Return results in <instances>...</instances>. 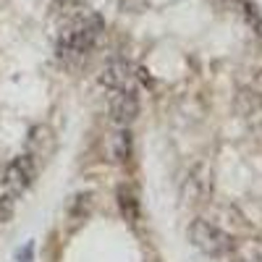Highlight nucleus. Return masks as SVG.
Listing matches in <instances>:
<instances>
[{"label":"nucleus","mask_w":262,"mask_h":262,"mask_svg":"<svg viewBox=\"0 0 262 262\" xmlns=\"http://www.w3.org/2000/svg\"><path fill=\"white\" fill-rule=\"evenodd\" d=\"M102 21L97 16H86L79 18L76 24H71L58 39V55L60 58H84L95 48V42L100 37Z\"/></svg>","instance_id":"1"},{"label":"nucleus","mask_w":262,"mask_h":262,"mask_svg":"<svg viewBox=\"0 0 262 262\" xmlns=\"http://www.w3.org/2000/svg\"><path fill=\"white\" fill-rule=\"evenodd\" d=\"M189 242L194 249H200L207 257H226L233 249V236L221 228L215 221H207V217H196L189 226Z\"/></svg>","instance_id":"2"},{"label":"nucleus","mask_w":262,"mask_h":262,"mask_svg":"<svg viewBox=\"0 0 262 262\" xmlns=\"http://www.w3.org/2000/svg\"><path fill=\"white\" fill-rule=\"evenodd\" d=\"M37 179V158L32 155V152H27V155H18L13 158L6 170H3V176H0V184H3L6 194L11 196H21Z\"/></svg>","instance_id":"3"},{"label":"nucleus","mask_w":262,"mask_h":262,"mask_svg":"<svg viewBox=\"0 0 262 262\" xmlns=\"http://www.w3.org/2000/svg\"><path fill=\"white\" fill-rule=\"evenodd\" d=\"M139 116V95L134 86L116 90L111 97V118L116 126H131Z\"/></svg>","instance_id":"4"},{"label":"nucleus","mask_w":262,"mask_h":262,"mask_svg":"<svg viewBox=\"0 0 262 262\" xmlns=\"http://www.w3.org/2000/svg\"><path fill=\"white\" fill-rule=\"evenodd\" d=\"M210 191H212V173L207 170V165H196L186 176V181L181 184V200L196 205V202H202Z\"/></svg>","instance_id":"5"},{"label":"nucleus","mask_w":262,"mask_h":262,"mask_svg":"<svg viewBox=\"0 0 262 262\" xmlns=\"http://www.w3.org/2000/svg\"><path fill=\"white\" fill-rule=\"evenodd\" d=\"M131 66H128V60H123V58H113L111 63L102 69V74H100V81L107 86V90H126V86H131Z\"/></svg>","instance_id":"6"},{"label":"nucleus","mask_w":262,"mask_h":262,"mask_svg":"<svg viewBox=\"0 0 262 262\" xmlns=\"http://www.w3.org/2000/svg\"><path fill=\"white\" fill-rule=\"evenodd\" d=\"M116 202H118V212H121V217H123V221H126L131 228H137L139 217H142V207H139V196H137V191L131 189V186H126V184H121L118 191H116Z\"/></svg>","instance_id":"7"},{"label":"nucleus","mask_w":262,"mask_h":262,"mask_svg":"<svg viewBox=\"0 0 262 262\" xmlns=\"http://www.w3.org/2000/svg\"><path fill=\"white\" fill-rule=\"evenodd\" d=\"M107 149H111V160L113 163H118V165L131 163V158H134V137H131V128L128 126H118V131L111 137Z\"/></svg>","instance_id":"8"},{"label":"nucleus","mask_w":262,"mask_h":262,"mask_svg":"<svg viewBox=\"0 0 262 262\" xmlns=\"http://www.w3.org/2000/svg\"><path fill=\"white\" fill-rule=\"evenodd\" d=\"M231 262H262V238H247L242 244H233Z\"/></svg>","instance_id":"9"},{"label":"nucleus","mask_w":262,"mask_h":262,"mask_svg":"<svg viewBox=\"0 0 262 262\" xmlns=\"http://www.w3.org/2000/svg\"><path fill=\"white\" fill-rule=\"evenodd\" d=\"M242 8H244V16H247V21H249V27L262 37V16H259V11H257L252 3H242Z\"/></svg>","instance_id":"10"},{"label":"nucleus","mask_w":262,"mask_h":262,"mask_svg":"<svg viewBox=\"0 0 262 262\" xmlns=\"http://www.w3.org/2000/svg\"><path fill=\"white\" fill-rule=\"evenodd\" d=\"M13 217V200L8 194H0V226H6Z\"/></svg>","instance_id":"11"},{"label":"nucleus","mask_w":262,"mask_h":262,"mask_svg":"<svg viewBox=\"0 0 262 262\" xmlns=\"http://www.w3.org/2000/svg\"><path fill=\"white\" fill-rule=\"evenodd\" d=\"M16 262H34V242H27L16 252Z\"/></svg>","instance_id":"12"},{"label":"nucleus","mask_w":262,"mask_h":262,"mask_svg":"<svg viewBox=\"0 0 262 262\" xmlns=\"http://www.w3.org/2000/svg\"><path fill=\"white\" fill-rule=\"evenodd\" d=\"M252 90H254V95H257V97L262 100V71H259V74L254 76V81H252Z\"/></svg>","instance_id":"13"}]
</instances>
